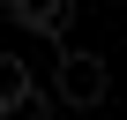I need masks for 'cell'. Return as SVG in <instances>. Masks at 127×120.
Instances as JSON below:
<instances>
[{
    "mask_svg": "<svg viewBox=\"0 0 127 120\" xmlns=\"http://www.w3.org/2000/svg\"><path fill=\"white\" fill-rule=\"evenodd\" d=\"M8 15L37 38H67V15H75V0H8Z\"/></svg>",
    "mask_w": 127,
    "mask_h": 120,
    "instance_id": "7a4b0ae2",
    "label": "cell"
},
{
    "mask_svg": "<svg viewBox=\"0 0 127 120\" xmlns=\"http://www.w3.org/2000/svg\"><path fill=\"white\" fill-rule=\"evenodd\" d=\"M0 120H52V98H45L37 83H23V90L0 98Z\"/></svg>",
    "mask_w": 127,
    "mask_h": 120,
    "instance_id": "3957f363",
    "label": "cell"
},
{
    "mask_svg": "<svg viewBox=\"0 0 127 120\" xmlns=\"http://www.w3.org/2000/svg\"><path fill=\"white\" fill-rule=\"evenodd\" d=\"M52 90L67 98V105H82V113H90V105H105V98H112V75H105V60H97V53H60Z\"/></svg>",
    "mask_w": 127,
    "mask_h": 120,
    "instance_id": "6da1fadb",
    "label": "cell"
}]
</instances>
